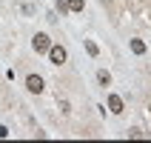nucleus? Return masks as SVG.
<instances>
[{"mask_svg":"<svg viewBox=\"0 0 151 143\" xmlns=\"http://www.w3.org/2000/svg\"><path fill=\"white\" fill-rule=\"evenodd\" d=\"M97 80H100L103 86H109L111 83V75H109V72H97Z\"/></svg>","mask_w":151,"mask_h":143,"instance_id":"7","label":"nucleus"},{"mask_svg":"<svg viewBox=\"0 0 151 143\" xmlns=\"http://www.w3.org/2000/svg\"><path fill=\"white\" fill-rule=\"evenodd\" d=\"M0 137H9V129L6 126H0Z\"/></svg>","mask_w":151,"mask_h":143,"instance_id":"9","label":"nucleus"},{"mask_svg":"<svg viewBox=\"0 0 151 143\" xmlns=\"http://www.w3.org/2000/svg\"><path fill=\"white\" fill-rule=\"evenodd\" d=\"M86 49H88L91 57H97V52H100V49H97V43H91V40H86Z\"/></svg>","mask_w":151,"mask_h":143,"instance_id":"8","label":"nucleus"},{"mask_svg":"<svg viewBox=\"0 0 151 143\" xmlns=\"http://www.w3.org/2000/svg\"><path fill=\"white\" fill-rule=\"evenodd\" d=\"M109 109L114 112V115H123V100H120L117 94H111V97H109Z\"/></svg>","mask_w":151,"mask_h":143,"instance_id":"4","label":"nucleus"},{"mask_svg":"<svg viewBox=\"0 0 151 143\" xmlns=\"http://www.w3.org/2000/svg\"><path fill=\"white\" fill-rule=\"evenodd\" d=\"M49 57H51V63H66V49L63 46H49Z\"/></svg>","mask_w":151,"mask_h":143,"instance_id":"2","label":"nucleus"},{"mask_svg":"<svg viewBox=\"0 0 151 143\" xmlns=\"http://www.w3.org/2000/svg\"><path fill=\"white\" fill-rule=\"evenodd\" d=\"M131 52H134V54H143V52H145V43L143 40H131Z\"/></svg>","mask_w":151,"mask_h":143,"instance_id":"5","label":"nucleus"},{"mask_svg":"<svg viewBox=\"0 0 151 143\" xmlns=\"http://www.w3.org/2000/svg\"><path fill=\"white\" fill-rule=\"evenodd\" d=\"M26 89H29L32 94H40L43 92V80L37 75H29V77H26Z\"/></svg>","mask_w":151,"mask_h":143,"instance_id":"3","label":"nucleus"},{"mask_svg":"<svg viewBox=\"0 0 151 143\" xmlns=\"http://www.w3.org/2000/svg\"><path fill=\"white\" fill-rule=\"evenodd\" d=\"M66 6L71 9V12H83V0H68Z\"/></svg>","mask_w":151,"mask_h":143,"instance_id":"6","label":"nucleus"},{"mask_svg":"<svg viewBox=\"0 0 151 143\" xmlns=\"http://www.w3.org/2000/svg\"><path fill=\"white\" fill-rule=\"evenodd\" d=\"M32 46H34V52H49V46H51V40H49V34H34V40H32Z\"/></svg>","mask_w":151,"mask_h":143,"instance_id":"1","label":"nucleus"}]
</instances>
